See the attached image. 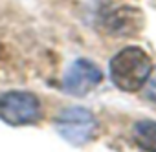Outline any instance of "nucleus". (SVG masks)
<instances>
[{"mask_svg": "<svg viewBox=\"0 0 156 152\" xmlns=\"http://www.w3.org/2000/svg\"><path fill=\"white\" fill-rule=\"evenodd\" d=\"M151 70H152V60L149 53L138 46L123 48L112 57L108 64V75L114 86L127 94H134L145 86Z\"/></svg>", "mask_w": 156, "mask_h": 152, "instance_id": "obj_1", "label": "nucleus"}, {"mask_svg": "<svg viewBox=\"0 0 156 152\" xmlns=\"http://www.w3.org/2000/svg\"><path fill=\"white\" fill-rule=\"evenodd\" d=\"M55 128L64 141L73 147H81L94 139L98 132V119L83 106H70L59 112L55 117Z\"/></svg>", "mask_w": 156, "mask_h": 152, "instance_id": "obj_2", "label": "nucleus"}, {"mask_svg": "<svg viewBox=\"0 0 156 152\" xmlns=\"http://www.w3.org/2000/svg\"><path fill=\"white\" fill-rule=\"evenodd\" d=\"M42 108L35 94L24 90H9L0 94V119L11 126L33 125L41 119Z\"/></svg>", "mask_w": 156, "mask_h": 152, "instance_id": "obj_3", "label": "nucleus"}, {"mask_svg": "<svg viewBox=\"0 0 156 152\" xmlns=\"http://www.w3.org/2000/svg\"><path fill=\"white\" fill-rule=\"evenodd\" d=\"M103 81V71L98 64L88 59H77L73 60L62 77V88L70 95L83 97L90 94L99 83Z\"/></svg>", "mask_w": 156, "mask_h": 152, "instance_id": "obj_4", "label": "nucleus"}, {"mask_svg": "<svg viewBox=\"0 0 156 152\" xmlns=\"http://www.w3.org/2000/svg\"><path fill=\"white\" fill-rule=\"evenodd\" d=\"M143 13L132 6H121L103 17V29L112 37H132L143 29Z\"/></svg>", "mask_w": 156, "mask_h": 152, "instance_id": "obj_5", "label": "nucleus"}, {"mask_svg": "<svg viewBox=\"0 0 156 152\" xmlns=\"http://www.w3.org/2000/svg\"><path fill=\"white\" fill-rule=\"evenodd\" d=\"M134 143L145 152H156V121L143 119L138 121L132 128Z\"/></svg>", "mask_w": 156, "mask_h": 152, "instance_id": "obj_6", "label": "nucleus"}, {"mask_svg": "<svg viewBox=\"0 0 156 152\" xmlns=\"http://www.w3.org/2000/svg\"><path fill=\"white\" fill-rule=\"evenodd\" d=\"M145 95H147L152 103H156V70L151 71L149 79H147V83H145Z\"/></svg>", "mask_w": 156, "mask_h": 152, "instance_id": "obj_7", "label": "nucleus"}]
</instances>
